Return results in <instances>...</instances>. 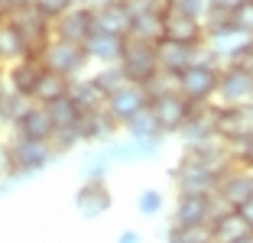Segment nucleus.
Here are the masks:
<instances>
[{"instance_id": "nucleus-3", "label": "nucleus", "mask_w": 253, "mask_h": 243, "mask_svg": "<svg viewBox=\"0 0 253 243\" xmlns=\"http://www.w3.org/2000/svg\"><path fill=\"white\" fill-rule=\"evenodd\" d=\"M217 62H192L182 75H175V91L192 104H214L217 81H221Z\"/></svg>"}, {"instance_id": "nucleus-31", "label": "nucleus", "mask_w": 253, "mask_h": 243, "mask_svg": "<svg viewBox=\"0 0 253 243\" xmlns=\"http://www.w3.org/2000/svg\"><path fill=\"white\" fill-rule=\"evenodd\" d=\"M120 133H124V136H133V140H166L159 123H156V117L149 114V107L143 114H136L133 120H126V123L120 126Z\"/></svg>"}, {"instance_id": "nucleus-33", "label": "nucleus", "mask_w": 253, "mask_h": 243, "mask_svg": "<svg viewBox=\"0 0 253 243\" xmlns=\"http://www.w3.org/2000/svg\"><path fill=\"white\" fill-rule=\"evenodd\" d=\"M49 117H52L55 130H68V126H82V111L72 97H59V101L49 104Z\"/></svg>"}, {"instance_id": "nucleus-42", "label": "nucleus", "mask_w": 253, "mask_h": 243, "mask_svg": "<svg viewBox=\"0 0 253 243\" xmlns=\"http://www.w3.org/2000/svg\"><path fill=\"white\" fill-rule=\"evenodd\" d=\"M114 243H146V237H143L136 227H126V230H120V234H117V240H114Z\"/></svg>"}, {"instance_id": "nucleus-41", "label": "nucleus", "mask_w": 253, "mask_h": 243, "mask_svg": "<svg viewBox=\"0 0 253 243\" xmlns=\"http://www.w3.org/2000/svg\"><path fill=\"white\" fill-rule=\"evenodd\" d=\"M227 149H231L234 162H244V165H250V169H253V140L244 143V146H227Z\"/></svg>"}, {"instance_id": "nucleus-29", "label": "nucleus", "mask_w": 253, "mask_h": 243, "mask_svg": "<svg viewBox=\"0 0 253 243\" xmlns=\"http://www.w3.org/2000/svg\"><path fill=\"white\" fill-rule=\"evenodd\" d=\"M133 207H136V214H140L143 221H156V217H163V214H166L169 198H166L163 188H156V185H146V188H140V192H136Z\"/></svg>"}, {"instance_id": "nucleus-1", "label": "nucleus", "mask_w": 253, "mask_h": 243, "mask_svg": "<svg viewBox=\"0 0 253 243\" xmlns=\"http://www.w3.org/2000/svg\"><path fill=\"white\" fill-rule=\"evenodd\" d=\"M7 146H10V159H13V175L20 178V182L39 178L49 165H55V162L62 159L52 143L26 140V136H13V133H7Z\"/></svg>"}, {"instance_id": "nucleus-35", "label": "nucleus", "mask_w": 253, "mask_h": 243, "mask_svg": "<svg viewBox=\"0 0 253 243\" xmlns=\"http://www.w3.org/2000/svg\"><path fill=\"white\" fill-rule=\"evenodd\" d=\"M91 78H94L97 88L104 91V97H107V94H114L117 88H124L126 81H130V78H126V72H124L120 65H101V68H91Z\"/></svg>"}, {"instance_id": "nucleus-38", "label": "nucleus", "mask_w": 253, "mask_h": 243, "mask_svg": "<svg viewBox=\"0 0 253 243\" xmlns=\"http://www.w3.org/2000/svg\"><path fill=\"white\" fill-rule=\"evenodd\" d=\"M33 7H36L39 13L45 16V20H52V23H55L62 13H65V10H72L75 3H72V0H33Z\"/></svg>"}, {"instance_id": "nucleus-25", "label": "nucleus", "mask_w": 253, "mask_h": 243, "mask_svg": "<svg viewBox=\"0 0 253 243\" xmlns=\"http://www.w3.org/2000/svg\"><path fill=\"white\" fill-rule=\"evenodd\" d=\"M130 26H133V13L124 0L120 3H107V7L94 10V30L111 33V36H130Z\"/></svg>"}, {"instance_id": "nucleus-11", "label": "nucleus", "mask_w": 253, "mask_h": 243, "mask_svg": "<svg viewBox=\"0 0 253 243\" xmlns=\"http://www.w3.org/2000/svg\"><path fill=\"white\" fill-rule=\"evenodd\" d=\"M250 198H253V169L244 165V162H234L231 169L221 172V178H217L214 201L221 207H234V211H237V207Z\"/></svg>"}, {"instance_id": "nucleus-17", "label": "nucleus", "mask_w": 253, "mask_h": 243, "mask_svg": "<svg viewBox=\"0 0 253 243\" xmlns=\"http://www.w3.org/2000/svg\"><path fill=\"white\" fill-rule=\"evenodd\" d=\"M91 33H94V10L84 7V3H75L72 10H65V13L52 23V36L65 39V42L84 45Z\"/></svg>"}, {"instance_id": "nucleus-18", "label": "nucleus", "mask_w": 253, "mask_h": 243, "mask_svg": "<svg viewBox=\"0 0 253 243\" xmlns=\"http://www.w3.org/2000/svg\"><path fill=\"white\" fill-rule=\"evenodd\" d=\"M42 72L45 68H42V62H39V55H26V59H20V62L3 68V84H7V91L33 101V91H36Z\"/></svg>"}, {"instance_id": "nucleus-27", "label": "nucleus", "mask_w": 253, "mask_h": 243, "mask_svg": "<svg viewBox=\"0 0 253 243\" xmlns=\"http://www.w3.org/2000/svg\"><path fill=\"white\" fill-rule=\"evenodd\" d=\"M68 97H72V101L78 104V111H82V114H88V111H97V107H104V104H107L104 91H101V88L94 84L91 72L72 81V88H68Z\"/></svg>"}, {"instance_id": "nucleus-39", "label": "nucleus", "mask_w": 253, "mask_h": 243, "mask_svg": "<svg viewBox=\"0 0 253 243\" xmlns=\"http://www.w3.org/2000/svg\"><path fill=\"white\" fill-rule=\"evenodd\" d=\"M126 7H130V13H163L166 7H169V0H124Z\"/></svg>"}, {"instance_id": "nucleus-24", "label": "nucleus", "mask_w": 253, "mask_h": 243, "mask_svg": "<svg viewBox=\"0 0 253 243\" xmlns=\"http://www.w3.org/2000/svg\"><path fill=\"white\" fill-rule=\"evenodd\" d=\"M247 234H253V230L247 227L240 211H234V207H217L214 211V217H211V240L214 243H237Z\"/></svg>"}, {"instance_id": "nucleus-2", "label": "nucleus", "mask_w": 253, "mask_h": 243, "mask_svg": "<svg viewBox=\"0 0 253 243\" xmlns=\"http://www.w3.org/2000/svg\"><path fill=\"white\" fill-rule=\"evenodd\" d=\"M39 62H42L45 72L65 75V78H72V81L91 72V59H88V52H84V45L65 42V39H59V36H52L39 49Z\"/></svg>"}, {"instance_id": "nucleus-7", "label": "nucleus", "mask_w": 253, "mask_h": 243, "mask_svg": "<svg viewBox=\"0 0 253 243\" xmlns=\"http://www.w3.org/2000/svg\"><path fill=\"white\" fill-rule=\"evenodd\" d=\"M192 107H195V104L185 101V97H182L175 88L149 97V114L156 117V123H159V130H163L166 140H169V136H179V130L185 126Z\"/></svg>"}, {"instance_id": "nucleus-13", "label": "nucleus", "mask_w": 253, "mask_h": 243, "mask_svg": "<svg viewBox=\"0 0 253 243\" xmlns=\"http://www.w3.org/2000/svg\"><path fill=\"white\" fill-rule=\"evenodd\" d=\"M10 23L16 26V33L23 36V42L30 45L33 55H39V49L52 39V20H45L36 7H20V10H13V13H10Z\"/></svg>"}, {"instance_id": "nucleus-6", "label": "nucleus", "mask_w": 253, "mask_h": 243, "mask_svg": "<svg viewBox=\"0 0 253 243\" xmlns=\"http://www.w3.org/2000/svg\"><path fill=\"white\" fill-rule=\"evenodd\" d=\"M214 104L221 107H244L253 104V68H247L244 62L221 68V81H217Z\"/></svg>"}, {"instance_id": "nucleus-52", "label": "nucleus", "mask_w": 253, "mask_h": 243, "mask_svg": "<svg viewBox=\"0 0 253 243\" xmlns=\"http://www.w3.org/2000/svg\"><path fill=\"white\" fill-rule=\"evenodd\" d=\"M208 243H214V240H208Z\"/></svg>"}, {"instance_id": "nucleus-50", "label": "nucleus", "mask_w": 253, "mask_h": 243, "mask_svg": "<svg viewBox=\"0 0 253 243\" xmlns=\"http://www.w3.org/2000/svg\"><path fill=\"white\" fill-rule=\"evenodd\" d=\"M237 243H253V234H247V237H240Z\"/></svg>"}, {"instance_id": "nucleus-45", "label": "nucleus", "mask_w": 253, "mask_h": 243, "mask_svg": "<svg viewBox=\"0 0 253 243\" xmlns=\"http://www.w3.org/2000/svg\"><path fill=\"white\" fill-rule=\"evenodd\" d=\"M211 3H214V7H221V10H234L240 0H211Z\"/></svg>"}, {"instance_id": "nucleus-36", "label": "nucleus", "mask_w": 253, "mask_h": 243, "mask_svg": "<svg viewBox=\"0 0 253 243\" xmlns=\"http://www.w3.org/2000/svg\"><path fill=\"white\" fill-rule=\"evenodd\" d=\"M169 7L172 10H179V13H185V16H192V20H208V13L214 10V3L211 0H169Z\"/></svg>"}, {"instance_id": "nucleus-48", "label": "nucleus", "mask_w": 253, "mask_h": 243, "mask_svg": "<svg viewBox=\"0 0 253 243\" xmlns=\"http://www.w3.org/2000/svg\"><path fill=\"white\" fill-rule=\"evenodd\" d=\"M244 65H247V68H253V45H250V52H247V59H244Z\"/></svg>"}, {"instance_id": "nucleus-37", "label": "nucleus", "mask_w": 253, "mask_h": 243, "mask_svg": "<svg viewBox=\"0 0 253 243\" xmlns=\"http://www.w3.org/2000/svg\"><path fill=\"white\" fill-rule=\"evenodd\" d=\"M231 23L244 33V36L253 39V0H240L237 7L231 10Z\"/></svg>"}, {"instance_id": "nucleus-22", "label": "nucleus", "mask_w": 253, "mask_h": 243, "mask_svg": "<svg viewBox=\"0 0 253 243\" xmlns=\"http://www.w3.org/2000/svg\"><path fill=\"white\" fill-rule=\"evenodd\" d=\"M124 36H111V33H101L94 30L84 42V52L91 59V68H101V65H120V55H124Z\"/></svg>"}, {"instance_id": "nucleus-44", "label": "nucleus", "mask_w": 253, "mask_h": 243, "mask_svg": "<svg viewBox=\"0 0 253 243\" xmlns=\"http://www.w3.org/2000/svg\"><path fill=\"white\" fill-rule=\"evenodd\" d=\"M10 13H13V3H10V0H0V23L10 20Z\"/></svg>"}, {"instance_id": "nucleus-23", "label": "nucleus", "mask_w": 253, "mask_h": 243, "mask_svg": "<svg viewBox=\"0 0 253 243\" xmlns=\"http://www.w3.org/2000/svg\"><path fill=\"white\" fill-rule=\"evenodd\" d=\"M195 49L198 45H185V42H172V39H159L156 42V59H159V72L166 75H182L188 65L195 62Z\"/></svg>"}, {"instance_id": "nucleus-12", "label": "nucleus", "mask_w": 253, "mask_h": 243, "mask_svg": "<svg viewBox=\"0 0 253 243\" xmlns=\"http://www.w3.org/2000/svg\"><path fill=\"white\" fill-rule=\"evenodd\" d=\"M166 140H133V136H114L107 143V153H111L114 165H140V162H153L159 153H163Z\"/></svg>"}, {"instance_id": "nucleus-43", "label": "nucleus", "mask_w": 253, "mask_h": 243, "mask_svg": "<svg viewBox=\"0 0 253 243\" xmlns=\"http://www.w3.org/2000/svg\"><path fill=\"white\" fill-rule=\"evenodd\" d=\"M237 211H240V217H244V221H247V227L253 230V198H250V201H244V204H240Z\"/></svg>"}, {"instance_id": "nucleus-10", "label": "nucleus", "mask_w": 253, "mask_h": 243, "mask_svg": "<svg viewBox=\"0 0 253 243\" xmlns=\"http://www.w3.org/2000/svg\"><path fill=\"white\" fill-rule=\"evenodd\" d=\"M217 207L221 204L214 201V195H175L169 224L172 227H205V224H211Z\"/></svg>"}, {"instance_id": "nucleus-8", "label": "nucleus", "mask_w": 253, "mask_h": 243, "mask_svg": "<svg viewBox=\"0 0 253 243\" xmlns=\"http://www.w3.org/2000/svg\"><path fill=\"white\" fill-rule=\"evenodd\" d=\"M205 45L221 65H234V62L247 59L253 39L244 36L234 23H224V26H214V30H205Z\"/></svg>"}, {"instance_id": "nucleus-20", "label": "nucleus", "mask_w": 253, "mask_h": 243, "mask_svg": "<svg viewBox=\"0 0 253 243\" xmlns=\"http://www.w3.org/2000/svg\"><path fill=\"white\" fill-rule=\"evenodd\" d=\"M163 39L185 42V45H201L205 42V23L192 20V16L179 13V10H172V7H166L163 10Z\"/></svg>"}, {"instance_id": "nucleus-15", "label": "nucleus", "mask_w": 253, "mask_h": 243, "mask_svg": "<svg viewBox=\"0 0 253 243\" xmlns=\"http://www.w3.org/2000/svg\"><path fill=\"white\" fill-rule=\"evenodd\" d=\"M104 107L111 111V117L124 126L126 120H133L136 114H143L149 107V91L143 88V84H136V81H126L124 88H117L114 94H107Z\"/></svg>"}, {"instance_id": "nucleus-16", "label": "nucleus", "mask_w": 253, "mask_h": 243, "mask_svg": "<svg viewBox=\"0 0 253 243\" xmlns=\"http://www.w3.org/2000/svg\"><path fill=\"white\" fill-rule=\"evenodd\" d=\"M214 111H217V104H195V107H192L185 126H182L179 136H175V140L182 143V149H192V146H201V143L217 140V133H214Z\"/></svg>"}, {"instance_id": "nucleus-40", "label": "nucleus", "mask_w": 253, "mask_h": 243, "mask_svg": "<svg viewBox=\"0 0 253 243\" xmlns=\"http://www.w3.org/2000/svg\"><path fill=\"white\" fill-rule=\"evenodd\" d=\"M10 175H13V159H10L7 136H0V178H10Z\"/></svg>"}, {"instance_id": "nucleus-5", "label": "nucleus", "mask_w": 253, "mask_h": 243, "mask_svg": "<svg viewBox=\"0 0 253 243\" xmlns=\"http://www.w3.org/2000/svg\"><path fill=\"white\" fill-rule=\"evenodd\" d=\"M120 68L126 72V78L146 88L149 81L159 75V59H156V42H143V39L126 36L124 55H120Z\"/></svg>"}, {"instance_id": "nucleus-9", "label": "nucleus", "mask_w": 253, "mask_h": 243, "mask_svg": "<svg viewBox=\"0 0 253 243\" xmlns=\"http://www.w3.org/2000/svg\"><path fill=\"white\" fill-rule=\"evenodd\" d=\"M214 133L227 146H244L253 140V104L244 107H221L214 111Z\"/></svg>"}, {"instance_id": "nucleus-21", "label": "nucleus", "mask_w": 253, "mask_h": 243, "mask_svg": "<svg viewBox=\"0 0 253 243\" xmlns=\"http://www.w3.org/2000/svg\"><path fill=\"white\" fill-rule=\"evenodd\" d=\"M82 133H84V146H107L114 136H120V123L111 117L107 107L82 114Z\"/></svg>"}, {"instance_id": "nucleus-14", "label": "nucleus", "mask_w": 253, "mask_h": 243, "mask_svg": "<svg viewBox=\"0 0 253 243\" xmlns=\"http://www.w3.org/2000/svg\"><path fill=\"white\" fill-rule=\"evenodd\" d=\"M114 207V192L107 182H82L75 192V211L82 221H101Z\"/></svg>"}, {"instance_id": "nucleus-49", "label": "nucleus", "mask_w": 253, "mask_h": 243, "mask_svg": "<svg viewBox=\"0 0 253 243\" xmlns=\"http://www.w3.org/2000/svg\"><path fill=\"white\" fill-rule=\"evenodd\" d=\"M3 91H7V84H3V68H0V94H3Z\"/></svg>"}, {"instance_id": "nucleus-28", "label": "nucleus", "mask_w": 253, "mask_h": 243, "mask_svg": "<svg viewBox=\"0 0 253 243\" xmlns=\"http://www.w3.org/2000/svg\"><path fill=\"white\" fill-rule=\"evenodd\" d=\"M26 55H33V52H30V45L23 42V36L16 33V26H13V23H10V20H3V23H0V68L13 65V62L26 59Z\"/></svg>"}, {"instance_id": "nucleus-47", "label": "nucleus", "mask_w": 253, "mask_h": 243, "mask_svg": "<svg viewBox=\"0 0 253 243\" xmlns=\"http://www.w3.org/2000/svg\"><path fill=\"white\" fill-rule=\"evenodd\" d=\"M13 3V10H20V7H33V0H10Z\"/></svg>"}, {"instance_id": "nucleus-46", "label": "nucleus", "mask_w": 253, "mask_h": 243, "mask_svg": "<svg viewBox=\"0 0 253 243\" xmlns=\"http://www.w3.org/2000/svg\"><path fill=\"white\" fill-rule=\"evenodd\" d=\"M107 3H120V0H88V7L97 10V7H107Z\"/></svg>"}, {"instance_id": "nucleus-19", "label": "nucleus", "mask_w": 253, "mask_h": 243, "mask_svg": "<svg viewBox=\"0 0 253 243\" xmlns=\"http://www.w3.org/2000/svg\"><path fill=\"white\" fill-rule=\"evenodd\" d=\"M13 136H26V140H42V143H52L55 136V123L49 117V107L42 104H26V111L20 114V120L13 123Z\"/></svg>"}, {"instance_id": "nucleus-26", "label": "nucleus", "mask_w": 253, "mask_h": 243, "mask_svg": "<svg viewBox=\"0 0 253 243\" xmlns=\"http://www.w3.org/2000/svg\"><path fill=\"white\" fill-rule=\"evenodd\" d=\"M111 172H114V159L104 146H84L82 162H78L82 182H107Z\"/></svg>"}, {"instance_id": "nucleus-30", "label": "nucleus", "mask_w": 253, "mask_h": 243, "mask_svg": "<svg viewBox=\"0 0 253 243\" xmlns=\"http://www.w3.org/2000/svg\"><path fill=\"white\" fill-rule=\"evenodd\" d=\"M68 88H72V78H65V75H55V72H42L36 91H33V104H42V107H49L52 101L65 97Z\"/></svg>"}, {"instance_id": "nucleus-51", "label": "nucleus", "mask_w": 253, "mask_h": 243, "mask_svg": "<svg viewBox=\"0 0 253 243\" xmlns=\"http://www.w3.org/2000/svg\"><path fill=\"white\" fill-rule=\"evenodd\" d=\"M72 3H84V7H88V0H72Z\"/></svg>"}, {"instance_id": "nucleus-34", "label": "nucleus", "mask_w": 253, "mask_h": 243, "mask_svg": "<svg viewBox=\"0 0 253 243\" xmlns=\"http://www.w3.org/2000/svg\"><path fill=\"white\" fill-rule=\"evenodd\" d=\"M130 36L143 39V42H159L163 39V13H136Z\"/></svg>"}, {"instance_id": "nucleus-4", "label": "nucleus", "mask_w": 253, "mask_h": 243, "mask_svg": "<svg viewBox=\"0 0 253 243\" xmlns=\"http://www.w3.org/2000/svg\"><path fill=\"white\" fill-rule=\"evenodd\" d=\"M169 178L175 185V195H214L221 175L211 172L208 165H201L198 159H192L188 153H182L179 162L169 169Z\"/></svg>"}, {"instance_id": "nucleus-32", "label": "nucleus", "mask_w": 253, "mask_h": 243, "mask_svg": "<svg viewBox=\"0 0 253 243\" xmlns=\"http://www.w3.org/2000/svg\"><path fill=\"white\" fill-rule=\"evenodd\" d=\"M26 97L13 94V91H3L0 94V136H7L10 130H13V123L20 120V114L26 111Z\"/></svg>"}]
</instances>
